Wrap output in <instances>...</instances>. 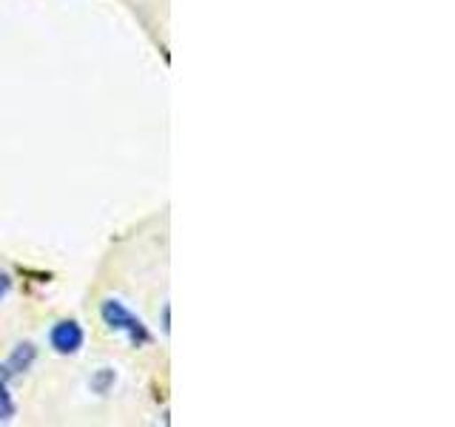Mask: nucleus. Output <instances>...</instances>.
Instances as JSON below:
<instances>
[{"label": "nucleus", "instance_id": "7ed1b4c3", "mask_svg": "<svg viewBox=\"0 0 455 427\" xmlns=\"http://www.w3.org/2000/svg\"><path fill=\"white\" fill-rule=\"evenodd\" d=\"M35 359H37V348L32 345V342H20V345L9 353V359L4 362V367H6V374L14 379V376L26 374V370L35 365Z\"/></svg>", "mask_w": 455, "mask_h": 427}, {"label": "nucleus", "instance_id": "f257e3e1", "mask_svg": "<svg viewBox=\"0 0 455 427\" xmlns=\"http://www.w3.org/2000/svg\"><path fill=\"white\" fill-rule=\"evenodd\" d=\"M100 317H103V322L108 325V331L125 334L134 348H142L151 342L146 322H142L137 313H132V308H125L120 299H106V302L100 305Z\"/></svg>", "mask_w": 455, "mask_h": 427}, {"label": "nucleus", "instance_id": "f03ea898", "mask_svg": "<svg viewBox=\"0 0 455 427\" xmlns=\"http://www.w3.org/2000/svg\"><path fill=\"white\" fill-rule=\"evenodd\" d=\"M49 342H52V348L54 353H60V356H71V353H77L83 348V342H85V331H83V325L77 319H60L57 322L52 331H49Z\"/></svg>", "mask_w": 455, "mask_h": 427}, {"label": "nucleus", "instance_id": "423d86ee", "mask_svg": "<svg viewBox=\"0 0 455 427\" xmlns=\"http://www.w3.org/2000/svg\"><path fill=\"white\" fill-rule=\"evenodd\" d=\"M9 291H12V277L6 274V270H0V302L9 296Z\"/></svg>", "mask_w": 455, "mask_h": 427}, {"label": "nucleus", "instance_id": "20e7f679", "mask_svg": "<svg viewBox=\"0 0 455 427\" xmlns=\"http://www.w3.org/2000/svg\"><path fill=\"white\" fill-rule=\"evenodd\" d=\"M9 382L12 376L6 374V367L4 362H0V422H9L14 416V399H12V391H9Z\"/></svg>", "mask_w": 455, "mask_h": 427}, {"label": "nucleus", "instance_id": "39448f33", "mask_svg": "<svg viewBox=\"0 0 455 427\" xmlns=\"http://www.w3.org/2000/svg\"><path fill=\"white\" fill-rule=\"evenodd\" d=\"M111 384H114V374H111L108 367H103V370H100V374L94 376L92 388H94L97 393H108V388H111Z\"/></svg>", "mask_w": 455, "mask_h": 427}]
</instances>
